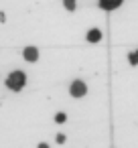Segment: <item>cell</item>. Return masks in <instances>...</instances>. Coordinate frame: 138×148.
<instances>
[{
  "instance_id": "6da1fadb",
  "label": "cell",
  "mask_w": 138,
  "mask_h": 148,
  "mask_svg": "<svg viewBox=\"0 0 138 148\" xmlns=\"http://www.w3.org/2000/svg\"><path fill=\"white\" fill-rule=\"evenodd\" d=\"M25 83H27V75H25L23 71H14V73H10V75L6 77V87L12 89V91L23 89Z\"/></svg>"
},
{
  "instance_id": "7a4b0ae2",
  "label": "cell",
  "mask_w": 138,
  "mask_h": 148,
  "mask_svg": "<svg viewBox=\"0 0 138 148\" xmlns=\"http://www.w3.org/2000/svg\"><path fill=\"white\" fill-rule=\"evenodd\" d=\"M69 91H71V95H73V97H83V95H85V91H87V85H85L83 81H79V79H77V81H73V83H71V89H69Z\"/></svg>"
},
{
  "instance_id": "3957f363",
  "label": "cell",
  "mask_w": 138,
  "mask_h": 148,
  "mask_svg": "<svg viewBox=\"0 0 138 148\" xmlns=\"http://www.w3.org/2000/svg\"><path fill=\"white\" fill-rule=\"evenodd\" d=\"M122 4V0H100V6L104 8V10H114V8H118Z\"/></svg>"
},
{
  "instance_id": "277c9868",
  "label": "cell",
  "mask_w": 138,
  "mask_h": 148,
  "mask_svg": "<svg viewBox=\"0 0 138 148\" xmlns=\"http://www.w3.org/2000/svg\"><path fill=\"white\" fill-rule=\"evenodd\" d=\"M25 59L31 61V63L37 61V59H39V51H37L35 47H27V49H25Z\"/></svg>"
},
{
  "instance_id": "5b68a950",
  "label": "cell",
  "mask_w": 138,
  "mask_h": 148,
  "mask_svg": "<svg viewBox=\"0 0 138 148\" xmlns=\"http://www.w3.org/2000/svg\"><path fill=\"white\" fill-rule=\"evenodd\" d=\"M102 39V33H100V29H91L89 33H87V41L89 43H97Z\"/></svg>"
},
{
  "instance_id": "8992f818",
  "label": "cell",
  "mask_w": 138,
  "mask_h": 148,
  "mask_svg": "<svg viewBox=\"0 0 138 148\" xmlns=\"http://www.w3.org/2000/svg\"><path fill=\"white\" fill-rule=\"evenodd\" d=\"M65 120H67V116H65V114H57V116H55V122H57V124H63Z\"/></svg>"
},
{
  "instance_id": "52a82bcc",
  "label": "cell",
  "mask_w": 138,
  "mask_h": 148,
  "mask_svg": "<svg viewBox=\"0 0 138 148\" xmlns=\"http://www.w3.org/2000/svg\"><path fill=\"white\" fill-rule=\"evenodd\" d=\"M130 63H132V65H138V51H134V53L130 55Z\"/></svg>"
},
{
  "instance_id": "ba28073f",
  "label": "cell",
  "mask_w": 138,
  "mask_h": 148,
  "mask_svg": "<svg viewBox=\"0 0 138 148\" xmlns=\"http://www.w3.org/2000/svg\"><path fill=\"white\" fill-rule=\"evenodd\" d=\"M65 6H67L69 10H73V8H75V2H73V0H65Z\"/></svg>"
},
{
  "instance_id": "9c48e42d",
  "label": "cell",
  "mask_w": 138,
  "mask_h": 148,
  "mask_svg": "<svg viewBox=\"0 0 138 148\" xmlns=\"http://www.w3.org/2000/svg\"><path fill=\"white\" fill-rule=\"evenodd\" d=\"M39 148H49V144H45V142H41V144H39Z\"/></svg>"
}]
</instances>
